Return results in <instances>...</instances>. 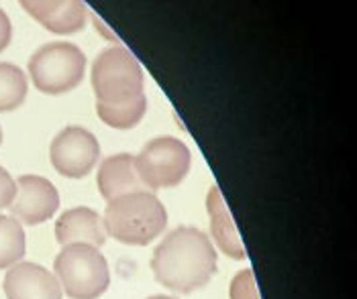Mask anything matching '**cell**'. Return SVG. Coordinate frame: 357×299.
Returning a JSON list of instances; mask_svg holds the SVG:
<instances>
[{
    "instance_id": "cell-18",
    "label": "cell",
    "mask_w": 357,
    "mask_h": 299,
    "mask_svg": "<svg viewBox=\"0 0 357 299\" xmlns=\"http://www.w3.org/2000/svg\"><path fill=\"white\" fill-rule=\"evenodd\" d=\"M17 195V181L13 179V175L0 165V210L8 208L13 204Z\"/></svg>"
},
{
    "instance_id": "cell-8",
    "label": "cell",
    "mask_w": 357,
    "mask_h": 299,
    "mask_svg": "<svg viewBox=\"0 0 357 299\" xmlns=\"http://www.w3.org/2000/svg\"><path fill=\"white\" fill-rule=\"evenodd\" d=\"M17 181V195L8 206L15 220L27 226L47 222L59 208V193L55 186L41 175H21Z\"/></svg>"
},
{
    "instance_id": "cell-10",
    "label": "cell",
    "mask_w": 357,
    "mask_h": 299,
    "mask_svg": "<svg viewBox=\"0 0 357 299\" xmlns=\"http://www.w3.org/2000/svg\"><path fill=\"white\" fill-rule=\"evenodd\" d=\"M21 6L41 27L55 35L82 31L88 17V6L78 0H23Z\"/></svg>"
},
{
    "instance_id": "cell-4",
    "label": "cell",
    "mask_w": 357,
    "mask_h": 299,
    "mask_svg": "<svg viewBox=\"0 0 357 299\" xmlns=\"http://www.w3.org/2000/svg\"><path fill=\"white\" fill-rule=\"evenodd\" d=\"M54 275L70 299H98L110 285L109 263L100 248L68 245L55 257Z\"/></svg>"
},
{
    "instance_id": "cell-7",
    "label": "cell",
    "mask_w": 357,
    "mask_h": 299,
    "mask_svg": "<svg viewBox=\"0 0 357 299\" xmlns=\"http://www.w3.org/2000/svg\"><path fill=\"white\" fill-rule=\"evenodd\" d=\"M50 159L63 177H86L100 159V143L84 127H66L50 145Z\"/></svg>"
},
{
    "instance_id": "cell-11",
    "label": "cell",
    "mask_w": 357,
    "mask_h": 299,
    "mask_svg": "<svg viewBox=\"0 0 357 299\" xmlns=\"http://www.w3.org/2000/svg\"><path fill=\"white\" fill-rule=\"evenodd\" d=\"M107 230L102 216L86 206L66 210L55 222V241L61 246L90 245L100 248L107 243Z\"/></svg>"
},
{
    "instance_id": "cell-5",
    "label": "cell",
    "mask_w": 357,
    "mask_h": 299,
    "mask_svg": "<svg viewBox=\"0 0 357 299\" xmlns=\"http://www.w3.org/2000/svg\"><path fill=\"white\" fill-rule=\"evenodd\" d=\"M86 55L68 41H54L41 45L29 57V76L33 86L50 96L72 92L84 80Z\"/></svg>"
},
{
    "instance_id": "cell-14",
    "label": "cell",
    "mask_w": 357,
    "mask_h": 299,
    "mask_svg": "<svg viewBox=\"0 0 357 299\" xmlns=\"http://www.w3.org/2000/svg\"><path fill=\"white\" fill-rule=\"evenodd\" d=\"M25 230L13 216L0 214V269H10L25 257Z\"/></svg>"
},
{
    "instance_id": "cell-3",
    "label": "cell",
    "mask_w": 357,
    "mask_h": 299,
    "mask_svg": "<svg viewBox=\"0 0 357 299\" xmlns=\"http://www.w3.org/2000/svg\"><path fill=\"white\" fill-rule=\"evenodd\" d=\"M92 90L96 104L119 106L141 98L143 92V70L135 55L121 45H112L100 51L92 63Z\"/></svg>"
},
{
    "instance_id": "cell-15",
    "label": "cell",
    "mask_w": 357,
    "mask_h": 299,
    "mask_svg": "<svg viewBox=\"0 0 357 299\" xmlns=\"http://www.w3.org/2000/svg\"><path fill=\"white\" fill-rule=\"evenodd\" d=\"M29 82L25 72L15 63H0V112H13L23 106Z\"/></svg>"
},
{
    "instance_id": "cell-12",
    "label": "cell",
    "mask_w": 357,
    "mask_h": 299,
    "mask_svg": "<svg viewBox=\"0 0 357 299\" xmlns=\"http://www.w3.org/2000/svg\"><path fill=\"white\" fill-rule=\"evenodd\" d=\"M96 186L107 202L135 191H149L139 179L133 155L129 153H119L102 159L96 173Z\"/></svg>"
},
{
    "instance_id": "cell-13",
    "label": "cell",
    "mask_w": 357,
    "mask_h": 299,
    "mask_svg": "<svg viewBox=\"0 0 357 299\" xmlns=\"http://www.w3.org/2000/svg\"><path fill=\"white\" fill-rule=\"evenodd\" d=\"M206 212L211 218V234L215 239V245L219 246L222 254L235 261L245 259V246L239 239V232L235 228V222L227 210L225 197L220 193V188L215 184L211 186L208 195H206Z\"/></svg>"
},
{
    "instance_id": "cell-19",
    "label": "cell",
    "mask_w": 357,
    "mask_h": 299,
    "mask_svg": "<svg viewBox=\"0 0 357 299\" xmlns=\"http://www.w3.org/2000/svg\"><path fill=\"white\" fill-rule=\"evenodd\" d=\"M10 41H13V23L8 15L0 8V54L10 45Z\"/></svg>"
},
{
    "instance_id": "cell-9",
    "label": "cell",
    "mask_w": 357,
    "mask_h": 299,
    "mask_svg": "<svg viewBox=\"0 0 357 299\" xmlns=\"http://www.w3.org/2000/svg\"><path fill=\"white\" fill-rule=\"evenodd\" d=\"M6 299H61L63 291L54 273L43 265L21 261L6 269L4 275Z\"/></svg>"
},
{
    "instance_id": "cell-6",
    "label": "cell",
    "mask_w": 357,
    "mask_h": 299,
    "mask_svg": "<svg viewBox=\"0 0 357 299\" xmlns=\"http://www.w3.org/2000/svg\"><path fill=\"white\" fill-rule=\"evenodd\" d=\"M139 179L147 190L180 186L192 163L190 149L176 136H155L133 157Z\"/></svg>"
},
{
    "instance_id": "cell-21",
    "label": "cell",
    "mask_w": 357,
    "mask_h": 299,
    "mask_svg": "<svg viewBox=\"0 0 357 299\" xmlns=\"http://www.w3.org/2000/svg\"><path fill=\"white\" fill-rule=\"evenodd\" d=\"M147 299H176V298H167V296H151V298Z\"/></svg>"
},
{
    "instance_id": "cell-1",
    "label": "cell",
    "mask_w": 357,
    "mask_h": 299,
    "mask_svg": "<svg viewBox=\"0 0 357 299\" xmlns=\"http://www.w3.org/2000/svg\"><path fill=\"white\" fill-rule=\"evenodd\" d=\"M151 271L160 285L186 296L213 279L217 273V250L202 230L180 226L165 234L153 250Z\"/></svg>"
},
{
    "instance_id": "cell-2",
    "label": "cell",
    "mask_w": 357,
    "mask_h": 299,
    "mask_svg": "<svg viewBox=\"0 0 357 299\" xmlns=\"http://www.w3.org/2000/svg\"><path fill=\"white\" fill-rule=\"evenodd\" d=\"M107 236L129 246H147L167 226V212L151 191H135L114 197L105 210Z\"/></svg>"
},
{
    "instance_id": "cell-17",
    "label": "cell",
    "mask_w": 357,
    "mask_h": 299,
    "mask_svg": "<svg viewBox=\"0 0 357 299\" xmlns=\"http://www.w3.org/2000/svg\"><path fill=\"white\" fill-rule=\"evenodd\" d=\"M229 298L231 299H259L257 293V283H255V275L251 269L239 271L231 285H229Z\"/></svg>"
},
{
    "instance_id": "cell-16",
    "label": "cell",
    "mask_w": 357,
    "mask_h": 299,
    "mask_svg": "<svg viewBox=\"0 0 357 299\" xmlns=\"http://www.w3.org/2000/svg\"><path fill=\"white\" fill-rule=\"evenodd\" d=\"M147 112V98L145 94L133 100V102H127V104H119V106H102V104H96V114L98 118L110 127V129H119V131H127V129H133L141 122V118L145 116Z\"/></svg>"
},
{
    "instance_id": "cell-20",
    "label": "cell",
    "mask_w": 357,
    "mask_h": 299,
    "mask_svg": "<svg viewBox=\"0 0 357 299\" xmlns=\"http://www.w3.org/2000/svg\"><path fill=\"white\" fill-rule=\"evenodd\" d=\"M92 23H94V27H96V31L100 33V35H105L107 39H109L110 43H114V45H119V37L114 35V33H110L109 29H107V25L96 17V15H92Z\"/></svg>"
},
{
    "instance_id": "cell-22",
    "label": "cell",
    "mask_w": 357,
    "mask_h": 299,
    "mask_svg": "<svg viewBox=\"0 0 357 299\" xmlns=\"http://www.w3.org/2000/svg\"><path fill=\"white\" fill-rule=\"evenodd\" d=\"M0 145H2V127H0Z\"/></svg>"
}]
</instances>
